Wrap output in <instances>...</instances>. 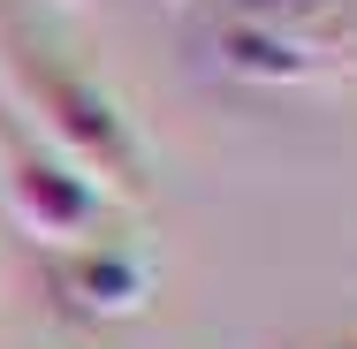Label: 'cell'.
<instances>
[{
    "label": "cell",
    "mask_w": 357,
    "mask_h": 349,
    "mask_svg": "<svg viewBox=\"0 0 357 349\" xmlns=\"http://www.w3.org/2000/svg\"><path fill=\"white\" fill-rule=\"evenodd\" d=\"M0 212L15 220V235H31L38 251H69L99 235L107 198L76 175L69 160H54L46 144H15L0 160Z\"/></svg>",
    "instance_id": "obj_3"
},
{
    "label": "cell",
    "mask_w": 357,
    "mask_h": 349,
    "mask_svg": "<svg viewBox=\"0 0 357 349\" xmlns=\"http://www.w3.org/2000/svg\"><path fill=\"white\" fill-rule=\"evenodd\" d=\"M0 99H8V122H23L31 144H46L54 160H69L107 205L152 198V160H144V137L130 130V114L114 107V91L69 69L54 46L0 31Z\"/></svg>",
    "instance_id": "obj_1"
},
{
    "label": "cell",
    "mask_w": 357,
    "mask_h": 349,
    "mask_svg": "<svg viewBox=\"0 0 357 349\" xmlns=\"http://www.w3.org/2000/svg\"><path fill=\"white\" fill-rule=\"evenodd\" d=\"M190 46L243 91H335L357 84V0H206Z\"/></svg>",
    "instance_id": "obj_2"
},
{
    "label": "cell",
    "mask_w": 357,
    "mask_h": 349,
    "mask_svg": "<svg viewBox=\"0 0 357 349\" xmlns=\"http://www.w3.org/2000/svg\"><path fill=\"white\" fill-rule=\"evenodd\" d=\"M350 349H357V342H350Z\"/></svg>",
    "instance_id": "obj_7"
},
{
    "label": "cell",
    "mask_w": 357,
    "mask_h": 349,
    "mask_svg": "<svg viewBox=\"0 0 357 349\" xmlns=\"http://www.w3.org/2000/svg\"><path fill=\"white\" fill-rule=\"evenodd\" d=\"M0 122H8V99H0Z\"/></svg>",
    "instance_id": "obj_5"
},
{
    "label": "cell",
    "mask_w": 357,
    "mask_h": 349,
    "mask_svg": "<svg viewBox=\"0 0 357 349\" xmlns=\"http://www.w3.org/2000/svg\"><path fill=\"white\" fill-rule=\"evenodd\" d=\"M61 8H84V0H61Z\"/></svg>",
    "instance_id": "obj_6"
},
{
    "label": "cell",
    "mask_w": 357,
    "mask_h": 349,
    "mask_svg": "<svg viewBox=\"0 0 357 349\" xmlns=\"http://www.w3.org/2000/svg\"><path fill=\"white\" fill-rule=\"evenodd\" d=\"M46 288H54V304H61L69 319L114 327V319H137L144 304H152V266H144L137 251H122V243H99V235H91V243L54 251Z\"/></svg>",
    "instance_id": "obj_4"
}]
</instances>
